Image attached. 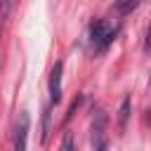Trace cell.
I'll use <instances>...</instances> for the list:
<instances>
[{
  "label": "cell",
  "instance_id": "ba28073f",
  "mask_svg": "<svg viewBox=\"0 0 151 151\" xmlns=\"http://www.w3.org/2000/svg\"><path fill=\"white\" fill-rule=\"evenodd\" d=\"M144 50L151 52V26H149V31H146V45H144Z\"/></svg>",
  "mask_w": 151,
  "mask_h": 151
},
{
  "label": "cell",
  "instance_id": "5b68a950",
  "mask_svg": "<svg viewBox=\"0 0 151 151\" xmlns=\"http://www.w3.org/2000/svg\"><path fill=\"white\" fill-rule=\"evenodd\" d=\"M12 7H14V0H0V40H2L5 26H7V19L12 14Z\"/></svg>",
  "mask_w": 151,
  "mask_h": 151
},
{
  "label": "cell",
  "instance_id": "8992f818",
  "mask_svg": "<svg viewBox=\"0 0 151 151\" xmlns=\"http://www.w3.org/2000/svg\"><path fill=\"white\" fill-rule=\"evenodd\" d=\"M139 0H113V9L116 14H130L132 9H137Z\"/></svg>",
  "mask_w": 151,
  "mask_h": 151
},
{
  "label": "cell",
  "instance_id": "277c9868",
  "mask_svg": "<svg viewBox=\"0 0 151 151\" xmlns=\"http://www.w3.org/2000/svg\"><path fill=\"white\" fill-rule=\"evenodd\" d=\"M61 71H64V64L57 61L50 71V101L52 104H59L61 101Z\"/></svg>",
  "mask_w": 151,
  "mask_h": 151
},
{
  "label": "cell",
  "instance_id": "3957f363",
  "mask_svg": "<svg viewBox=\"0 0 151 151\" xmlns=\"http://www.w3.org/2000/svg\"><path fill=\"white\" fill-rule=\"evenodd\" d=\"M28 125H31V118L26 111H21L17 118V125H14V149L17 151L26 149V144H28Z\"/></svg>",
  "mask_w": 151,
  "mask_h": 151
},
{
  "label": "cell",
  "instance_id": "6da1fadb",
  "mask_svg": "<svg viewBox=\"0 0 151 151\" xmlns=\"http://www.w3.org/2000/svg\"><path fill=\"white\" fill-rule=\"evenodd\" d=\"M118 35V26H111L106 19H94L90 24V42L94 52H104Z\"/></svg>",
  "mask_w": 151,
  "mask_h": 151
},
{
  "label": "cell",
  "instance_id": "7a4b0ae2",
  "mask_svg": "<svg viewBox=\"0 0 151 151\" xmlns=\"http://www.w3.org/2000/svg\"><path fill=\"white\" fill-rule=\"evenodd\" d=\"M104 127H106V113L104 111H97L94 118H92V127H90V142L94 149H104L106 146V139H104Z\"/></svg>",
  "mask_w": 151,
  "mask_h": 151
},
{
  "label": "cell",
  "instance_id": "9c48e42d",
  "mask_svg": "<svg viewBox=\"0 0 151 151\" xmlns=\"http://www.w3.org/2000/svg\"><path fill=\"white\" fill-rule=\"evenodd\" d=\"M61 149H73V139H71V137H66V139L61 142Z\"/></svg>",
  "mask_w": 151,
  "mask_h": 151
},
{
  "label": "cell",
  "instance_id": "52a82bcc",
  "mask_svg": "<svg viewBox=\"0 0 151 151\" xmlns=\"http://www.w3.org/2000/svg\"><path fill=\"white\" fill-rule=\"evenodd\" d=\"M127 113H130V99L125 97V99H123V104H120V125H125Z\"/></svg>",
  "mask_w": 151,
  "mask_h": 151
}]
</instances>
